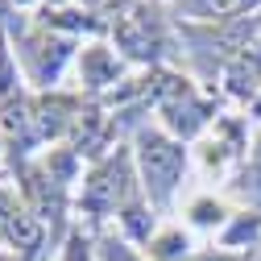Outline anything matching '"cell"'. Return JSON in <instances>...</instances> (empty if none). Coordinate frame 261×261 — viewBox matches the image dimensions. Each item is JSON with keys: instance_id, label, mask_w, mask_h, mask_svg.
I'll return each mask as SVG.
<instances>
[{"instance_id": "obj_4", "label": "cell", "mask_w": 261, "mask_h": 261, "mask_svg": "<svg viewBox=\"0 0 261 261\" xmlns=\"http://www.w3.org/2000/svg\"><path fill=\"white\" fill-rule=\"evenodd\" d=\"M21 178V195H25V207L34 212L42 224H54V232H62V216H67V182L54 178L50 166H34V162H21L17 166Z\"/></svg>"}, {"instance_id": "obj_24", "label": "cell", "mask_w": 261, "mask_h": 261, "mask_svg": "<svg viewBox=\"0 0 261 261\" xmlns=\"http://www.w3.org/2000/svg\"><path fill=\"white\" fill-rule=\"evenodd\" d=\"M253 112H257V116H261V95H257V100H253Z\"/></svg>"}, {"instance_id": "obj_5", "label": "cell", "mask_w": 261, "mask_h": 261, "mask_svg": "<svg viewBox=\"0 0 261 261\" xmlns=\"http://www.w3.org/2000/svg\"><path fill=\"white\" fill-rule=\"evenodd\" d=\"M0 237L17 249L21 261H42V253H46V224L9 187H0Z\"/></svg>"}, {"instance_id": "obj_7", "label": "cell", "mask_w": 261, "mask_h": 261, "mask_svg": "<svg viewBox=\"0 0 261 261\" xmlns=\"http://www.w3.org/2000/svg\"><path fill=\"white\" fill-rule=\"evenodd\" d=\"M0 137H5L13 149H21V153H29V149L42 141L38 112H34V104H29L25 95H13V100L0 104Z\"/></svg>"}, {"instance_id": "obj_10", "label": "cell", "mask_w": 261, "mask_h": 261, "mask_svg": "<svg viewBox=\"0 0 261 261\" xmlns=\"http://www.w3.org/2000/svg\"><path fill=\"white\" fill-rule=\"evenodd\" d=\"M34 112H38V133H42V141H50V137H62V133H71V124H75V116L83 112L71 95H42V100L34 104Z\"/></svg>"}, {"instance_id": "obj_14", "label": "cell", "mask_w": 261, "mask_h": 261, "mask_svg": "<svg viewBox=\"0 0 261 261\" xmlns=\"http://www.w3.org/2000/svg\"><path fill=\"white\" fill-rule=\"evenodd\" d=\"M21 95V79H17V54L9 50V38L0 34V104Z\"/></svg>"}, {"instance_id": "obj_16", "label": "cell", "mask_w": 261, "mask_h": 261, "mask_svg": "<svg viewBox=\"0 0 261 261\" xmlns=\"http://www.w3.org/2000/svg\"><path fill=\"white\" fill-rule=\"evenodd\" d=\"M95 261H141L137 249L128 245V237H116V232H104L95 241Z\"/></svg>"}, {"instance_id": "obj_6", "label": "cell", "mask_w": 261, "mask_h": 261, "mask_svg": "<svg viewBox=\"0 0 261 261\" xmlns=\"http://www.w3.org/2000/svg\"><path fill=\"white\" fill-rule=\"evenodd\" d=\"M71 54H75V42L67 34H50V29H42V34L21 42V62H25L29 79H34L38 87H50L62 75V62H67Z\"/></svg>"}, {"instance_id": "obj_12", "label": "cell", "mask_w": 261, "mask_h": 261, "mask_svg": "<svg viewBox=\"0 0 261 261\" xmlns=\"http://www.w3.org/2000/svg\"><path fill=\"white\" fill-rule=\"evenodd\" d=\"M257 5H261V0H178V13L195 17V21L228 25V21H241L245 13H253Z\"/></svg>"}, {"instance_id": "obj_19", "label": "cell", "mask_w": 261, "mask_h": 261, "mask_svg": "<svg viewBox=\"0 0 261 261\" xmlns=\"http://www.w3.org/2000/svg\"><path fill=\"white\" fill-rule=\"evenodd\" d=\"M62 261H95V245L83 232H71L67 237V249H62Z\"/></svg>"}, {"instance_id": "obj_21", "label": "cell", "mask_w": 261, "mask_h": 261, "mask_svg": "<svg viewBox=\"0 0 261 261\" xmlns=\"http://www.w3.org/2000/svg\"><path fill=\"white\" fill-rule=\"evenodd\" d=\"M133 5H137V0H100V9H104V13H116V21L133 9Z\"/></svg>"}, {"instance_id": "obj_9", "label": "cell", "mask_w": 261, "mask_h": 261, "mask_svg": "<svg viewBox=\"0 0 261 261\" xmlns=\"http://www.w3.org/2000/svg\"><path fill=\"white\" fill-rule=\"evenodd\" d=\"M224 87H228L232 100H257V95H261V42L245 46L237 58H228Z\"/></svg>"}, {"instance_id": "obj_25", "label": "cell", "mask_w": 261, "mask_h": 261, "mask_svg": "<svg viewBox=\"0 0 261 261\" xmlns=\"http://www.w3.org/2000/svg\"><path fill=\"white\" fill-rule=\"evenodd\" d=\"M0 261H21V257H9V253H0Z\"/></svg>"}, {"instance_id": "obj_22", "label": "cell", "mask_w": 261, "mask_h": 261, "mask_svg": "<svg viewBox=\"0 0 261 261\" xmlns=\"http://www.w3.org/2000/svg\"><path fill=\"white\" fill-rule=\"evenodd\" d=\"M199 261H257V257H245V253H207Z\"/></svg>"}, {"instance_id": "obj_20", "label": "cell", "mask_w": 261, "mask_h": 261, "mask_svg": "<svg viewBox=\"0 0 261 261\" xmlns=\"http://www.w3.org/2000/svg\"><path fill=\"white\" fill-rule=\"evenodd\" d=\"M191 220H195V224H220V220H224V207L212 203V199H203V203L191 207Z\"/></svg>"}, {"instance_id": "obj_11", "label": "cell", "mask_w": 261, "mask_h": 261, "mask_svg": "<svg viewBox=\"0 0 261 261\" xmlns=\"http://www.w3.org/2000/svg\"><path fill=\"white\" fill-rule=\"evenodd\" d=\"M79 79H83V87H91V91L116 83V79H120V58H116V50H108V46H87V50L79 54Z\"/></svg>"}, {"instance_id": "obj_8", "label": "cell", "mask_w": 261, "mask_h": 261, "mask_svg": "<svg viewBox=\"0 0 261 261\" xmlns=\"http://www.w3.org/2000/svg\"><path fill=\"white\" fill-rule=\"evenodd\" d=\"M162 116H166V128H170V133H174L178 141H187V137L199 133V128H207L212 104H203L199 95H195V87H191V91H182V95H174V100L162 104Z\"/></svg>"}, {"instance_id": "obj_18", "label": "cell", "mask_w": 261, "mask_h": 261, "mask_svg": "<svg viewBox=\"0 0 261 261\" xmlns=\"http://www.w3.org/2000/svg\"><path fill=\"white\" fill-rule=\"evenodd\" d=\"M245 182H249V195H253V203H261V133L249 149V166H245Z\"/></svg>"}, {"instance_id": "obj_1", "label": "cell", "mask_w": 261, "mask_h": 261, "mask_svg": "<svg viewBox=\"0 0 261 261\" xmlns=\"http://www.w3.org/2000/svg\"><path fill=\"white\" fill-rule=\"evenodd\" d=\"M133 153L124 145H116V153H104L100 162L91 166V174L83 178V191H79V207L91 216V220H104V216H120L128 203L137 199L133 195Z\"/></svg>"}, {"instance_id": "obj_17", "label": "cell", "mask_w": 261, "mask_h": 261, "mask_svg": "<svg viewBox=\"0 0 261 261\" xmlns=\"http://www.w3.org/2000/svg\"><path fill=\"white\" fill-rule=\"evenodd\" d=\"M149 249H153V257H158V261H187V249H191V241H187L182 232H166V237L149 241Z\"/></svg>"}, {"instance_id": "obj_3", "label": "cell", "mask_w": 261, "mask_h": 261, "mask_svg": "<svg viewBox=\"0 0 261 261\" xmlns=\"http://www.w3.org/2000/svg\"><path fill=\"white\" fill-rule=\"evenodd\" d=\"M112 38H116V46H120L128 58H137V62H158L162 50H166V25H162L158 9L133 5V9L116 21Z\"/></svg>"}, {"instance_id": "obj_13", "label": "cell", "mask_w": 261, "mask_h": 261, "mask_svg": "<svg viewBox=\"0 0 261 261\" xmlns=\"http://www.w3.org/2000/svg\"><path fill=\"white\" fill-rule=\"evenodd\" d=\"M116 220H120V228H124L128 241H149V237H153V216H149V207H145L141 199H133Z\"/></svg>"}, {"instance_id": "obj_2", "label": "cell", "mask_w": 261, "mask_h": 261, "mask_svg": "<svg viewBox=\"0 0 261 261\" xmlns=\"http://www.w3.org/2000/svg\"><path fill=\"white\" fill-rule=\"evenodd\" d=\"M133 162L141 170V187L149 191L153 203H170V195L187 170V149L178 137L170 133H158V128H141L137 133V149H133Z\"/></svg>"}, {"instance_id": "obj_15", "label": "cell", "mask_w": 261, "mask_h": 261, "mask_svg": "<svg viewBox=\"0 0 261 261\" xmlns=\"http://www.w3.org/2000/svg\"><path fill=\"white\" fill-rule=\"evenodd\" d=\"M261 237V212H241L237 220H232V228L224 232V245L228 249H241V245H249V241H257Z\"/></svg>"}, {"instance_id": "obj_23", "label": "cell", "mask_w": 261, "mask_h": 261, "mask_svg": "<svg viewBox=\"0 0 261 261\" xmlns=\"http://www.w3.org/2000/svg\"><path fill=\"white\" fill-rule=\"evenodd\" d=\"M9 9H25V5H34V0H5Z\"/></svg>"}]
</instances>
